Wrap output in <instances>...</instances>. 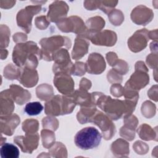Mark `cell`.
<instances>
[{
	"label": "cell",
	"mask_w": 158,
	"mask_h": 158,
	"mask_svg": "<svg viewBox=\"0 0 158 158\" xmlns=\"http://www.w3.org/2000/svg\"><path fill=\"white\" fill-rule=\"evenodd\" d=\"M43 127L44 129H48L52 131H56L59 127V121L54 116L49 115L44 117L42 120Z\"/></svg>",
	"instance_id": "37"
},
{
	"label": "cell",
	"mask_w": 158,
	"mask_h": 158,
	"mask_svg": "<svg viewBox=\"0 0 158 158\" xmlns=\"http://www.w3.org/2000/svg\"><path fill=\"white\" fill-rule=\"evenodd\" d=\"M112 69H114L120 75H125L128 72L129 66L125 61L118 59L116 63L114 65Z\"/></svg>",
	"instance_id": "40"
},
{
	"label": "cell",
	"mask_w": 158,
	"mask_h": 158,
	"mask_svg": "<svg viewBox=\"0 0 158 158\" xmlns=\"http://www.w3.org/2000/svg\"><path fill=\"white\" fill-rule=\"evenodd\" d=\"M41 5L28 6L25 9L20 10L16 17L17 25L25 32L29 33L31 28V21L33 16L41 10Z\"/></svg>",
	"instance_id": "10"
},
{
	"label": "cell",
	"mask_w": 158,
	"mask_h": 158,
	"mask_svg": "<svg viewBox=\"0 0 158 158\" xmlns=\"http://www.w3.org/2000/svg\"><path fill=\"white\" fill-rule=\"evenodd\" d=\"M43 59L46 61L52 60L54 54L62 48L67 49L71 48L72 42L67 36L55 35L48 38H42L40 41Z\"/></svg>",
	"instance_id": "4"
},
{
	"label": "cell",
	"mask_w": 158,
	"mask_h": 158,
	"mask_svg": "<svg viewBox=\"0 0 158 158\" xmlns=\"http://www.w3.org/2000/svg\"><path fill=\"white\" fill-rule=\"evenodd\" d=\"M9 90L13 100L19 105H23L31 99L30 93L19 85H11Z\"/></svg>",
	"instance_id": "23"
},
{
	"label": "cell",
	"mask_w": 158,
	"mask_h": 158,
	"mask_svg": "<svg viewBox=\"0 0 158 158\" xmlns=\"http://www.w3.org/2000/svg\"><path fill=\"white\" fill-rule=\"evenodd\" d=\"M138 120L132 114L124 116V125L120 130V135L125 139L131 141L135 139V131Z\"/></svg>",
	"instance_id": "18"
},
{
	"label": "cell",
	"mask_w": 158,
	"mask_h": 158,
	"mask_svg": "<svg viewBox=\"0 0 158 158\" xmlns=\"http://www.w3.org/2000/svg\"><path fill=\"white\" fill-rule=\"evenodd\" d=\"M110 93L115 97H121L123 96V87L120 83H114L110 89Z\"/></svg>",
	"instance_id": "45"
},
{
	"label": "cell",
	"mask_w": 158,
	"mask_h": 158,
	"mask_svg": "<svg viewBox=\"0 0 158 158\" xmlns=\"http://www.w3.org/2000/svg\"><path fill=\"white\" fill-rule=\"evenodd\" d=\"M148 72V69L143 61L136 62L135 64V72L132 73L125 85L139 91V89L145 87L149 81V77Z\"/></svg>",
	"instance_id": "6"
},
{
	"label": "cell",
	"mask_w": 158,
	"mask_h": 158,
	"mask_svg": "<svg viewBox=\"0 0 158 158\" xmlns=\"http://www.w3.org/2000/svg\"><path fill=\"white\" fill-rule=\"evenodd\" d=\"M10 31L6 25H1L0 27V46L1 48H5L8 46L10 41Z\"/></svg>",
	"instance_id": "34"
},
{
	"label": "cell",
	"mask_w": 158,
	"mask_h": 158,
	"mask_svg": "<svg viewBox=\"0 0 158 158\" xmlns=\"http://www.w3.org/2000/svg\"><path fill=\"white\" fill-rule=\"evenodd\" d=\"M110 149L115 157H127L129 156V143L123 139L119 138L113 142Z\"/></svg>",
	"instance_id": "25"
},
{
	"label": "cell",
	"mask_w": 158,
	"mask_h": 158,
	"mask_svg": "<svg viewBox=\"0 0 158 158\" xmlns=\"http://www.w3.org/2000/svg\"><path fill=\"white\" fill-rule=\"evenodd\" d=\"M53 83L58 91L64 95H71L75 91L74 81L68 73L64 72L55 73Z\"/></svg>",
	"instance_id": "12"
},
{
	"label": "cell",
	"mask_w": 158,
	"mask_h": 158,
	"mask_svg": "<svg viewBox=\"0 0 158 158\" xmlns=\"http://www.w3.org/2000/svg\"><path fill=\"white\" fill-rule=\"evenodd\" d=\"M97 111L96 106L93 107H81L80 110L77 114V120L81 123L84 124L90 122L91 118Z\"/></svg>",
	"instance_id": "27"
},
{
	"label": "cell",
	"mask_w": 158,
	"mask_h": 158,
	"mask_svg": "<svg viewBox=\"0 0 158 158\" xmlns=\"http://www.w3.org/2000/svg\"><path fill=\"white\" fill-rule=\"evenodd\" d=\"M106 59L107 60V62L112 67L114 66V65L116 63V62L118 59V57H117V54L114 52H107L106 54Z\"/></svg>",
	"instance_id": "48"
},
{
	"label": "cell",
	"mask_w": 158,
	"mask_h": 158,
	"mask_svg": "<svg viewBox=\"0 0 158 158\" xmlns=\"http://www.w3.org/2000/svg\"><path fill=\"white\" fill-rule=\"evenodd\" d=\"M108 18L112 24L115 26H119L124 20L123 12L119 9H114L109 14Z\"/></svg>",
	"instance_id": "36"
},
{
	"label": "cell",
	"mask_w": 158,
	"mask_h": 158,
	"mask_svg": "<svg viewBox=\"0 0 158 158\" xmlns=\"http://www.w3.org/2000/svg\"><path fill=\"white\" fill-rule=\"evenodd\" d=\"M43 106L40 102H31L26 104L24 111L29 115H36L41 112Z\"/></svg>",
	"instance_id": "35"
},
{
	"label": "cell",
	"mask_w": 158,
	"mask_h": 158,
	"mask_svg": "<svg viewBox=\"0 0 158 158\" xmlns=\"http://www.w3.org/2000/svg\"><path fill=\"white\" fill-rule=\"evenodd\" d=\"M72 94L53 96L45 104V114L51 116L71 114L77 105Z\"/></svg>",
	"instance_id": "2"
},
{
	"label": "cell",
	"mask_w": 158,
	"mask_h": 158,
	"mask_svg": "<svg viewBox=\"0 0 158 158\" xmlns=\"http://www.w3.org/2000/svg\"><path fill=\"white\" fill-rule=\"evenodd\" d=\"M91 87V82L90 80H88L86 78H83L80 83V89H83L88 91Z\"/></svg>",
	"instance_id": "50"
},
{
	"label": "cell",
	"mask_w": 158,
	"mask_h": 158,
	"mask_svg": "<svg viewBox=\"0 0 158 158\" xmlns=\"http://www.w3.org/2000/svg\"><path fill=\"white\" fill-rule=\"evenodd\" d=\"M147 65L152 69H157V53H151L146 57Z\"/></svg>",
	"instance_id": "46"
},
{
	"label": "cell",
	"mask_w": 158,
	"mask_h": 158,
	"mask_svg": "<svg viewBox=\"0 0 158 158\" xmlns=\"http://www.w3.org/2000/svg\"><path fill=\"white\" fill-rule=\"evenodd\" d=\"M149 31L146 28L137 30L128 40V46L131 51L138 52L146 48L149 40Z\"/></svg>",
	"instance_id": "13"
},
{
	"label": "cell",
	"mask_w": 158,
	"mask_h": 158,
	"mask_svg": "<svg viewBox=\"0 0 158 158\" xmlns=\"http://www.w3.org/2000/svg\"><path fill=\"white\" fill-rule=\"evenodd\" d=\"M18 80L25 87H33L38 81V72L35 69L27 67L21 68V72Z\"/></svg>",
	"instance_id": "22"
},
{
	"label": "cell",
	"mask_w": 158,
	"mask_h": 158,
	"mask_svg": "<svg viewBox=\"0 0 158 158\" xmlns=\"http://www.w3.org/2000/svg\"><path fill=\"white\" fill-rule=\"evenodd\" d=\"M36 96L42 101H49L54 96L53 88L51 85L43 83L39 85L36 89Z\"/></svg>",
	"instance_id": "28"
},
{
	"label": "cell",
	"mask_w": 158,
	"mask_h": 158,
	"mask_svg": "<svg viewBox=\"0 0 158 158\" xmlns=\"http://www.w3.org/2000/svg\"><path fill=\"white\" fill-rule=\"evenodd\" d=\"M139 136L141 139L145 141L155 140L157 141V129L152 128L149 125L146 123L141 125L137 130Z\"/></svg>",
	"instance_id": "26"
},
{
	"label": "cell",
	"mask_w": 158,
	"mask_h": 158,
	"mask_svg": "<svg viewBox=\"0 0 158 158\" xmlns=\"http://www.w3.org/2000/svg\"><path fill=\"white\" fill-rule=\"evenodd\" d=\"M89 46V40L81 35H77L75 40L74 46L72 51V57L77 60L88 53Z\"/></svg>",
	"instance_id": "20"
},
{
	"label": "cell",
	"mask_w": 158,
	"mask_h": 158,
	"mask_svg": "<svg viewBox=\"0 0 158 158\" xmlns=\"http://www.w3.org/2000/svg\"><path fill=\"white\" fill-rule=\"evenodd\" d=\"M15 108L9 89L1 91L0 94V114L1 116L9 115L12 114Z\"/></svg>",
	"instance_id": "21"
},
{
	"label": "cell",
	"mask_w": 158,
	"mask_h": 158,
	"mask_svg": "<svg viewBox=\"0 0 158 158\" xmlns=\"http://www.w3.org/2000/svg\"><path fill=\"white\" fill-rule=\"evenodd\" d=\"M0 154L2 158H18L19 150L15 145L6 143L1 145Z\"/></svg>",
	"instance_id": "29"
},
{
	"label": "cell",
	"mask_w": 158,
	"mask_h": 158,
	"mask_svg": "<svg viewBox=\"0 0 158 158\" xmlns=\"http://www.w3.org/2000/svg\"><path fill=\"white\" fill-rule=\"evenodd\" d=\"M101 138V134L96 128L93 127H88L77 132L75 136L74 141L78 148L88 150L98 146Z\"/></svg>",
	"instance_id": "5"
},
{
	"label": "cell",
	"mask_w": 158,
	"mask_h": 158,
	"mask_svg": "<svg viewBox=\"0 0 158 158\" xmlns=\"http://www.w3.org/2000/svg\"><path fill=\"white\" fill-rule=\"evenodd\" d=\"M85 64L82 62H77L74 64V69L73 74L76 76H82L86 73Z\"/></svg>",
	"instance_id": "44"
},
{
	"label": "cell",
	"mask_w": 158,
	"mask_h": 158,
	"mask_svg": "<svg viewBox=\"0 0 158 158\" xmlns=\"http://www.w3.org/2000/svg\"><path fill=\"white\" fill-rule=\"evenodd\" d=\"M85 25L87 30L86 34L83 36L88 39L90 35L101 31L105 26V20L100 16H95L88 19L86 22Z\"/></svg>",
	"instance_id": "24"
},
{
	"label": "cell",
	"mask_w": 158,
	"mask_h": 158,
	"mask_svg": "<svg viewBox=\"0 0 158 158\" xmlns=\"http://www.w3.org/2000/svg\"><path fill=\"white\" fill-rule=\"evenodd\" d=\"M99 1H84L85 7L89 10H93L98 9Z\"/></svg>",
	"instance_id": "47"
},
{
	"label": "cell",
	"mask_w": 158,
	"mask_h": 158,
	"mask_svg": "<svg viewBox=\"0 0 158 158\" xmlns=\"http://www.w3.org/2000/svg\"><path fill=\"white\" fill-rule=\"evenodd\" d=\"M40 136L38 133H25V136H16L14 138V142L17 144L22 151L25 153L31 154L38 146Z\"/></svg>",
	"instance_id": "11"
},
{
	"label": "cell",
	"mask_w": 158,
	"mask_h": 158,
	"mask_svg": "<svg viewBox=\"0 0 158 158\" xmlns=\"http://www.w3.org/2000/svg\"><path fill=\"white\" fill-rule=\"evenodd\" d=\"M22 127L25 133H35L38 130L39 122L36 119H27L23 122Z\"/></svg>",
	"instance_id": "33"
},
{
	"label": "cell",
	"mask_w": 158,
	"mask_h": 158,
	"mask_svg": "<svg viewBox=\"0 0 158 158\" xmlns=\"http://www.w3.org/2000/svg\"><path fill=\"white\" fill-rule=\"evenodd\" d=\"M117 1H99L98 9L104 13L109 14L117 4Z\"/></svg>",
	"instance_id": "39"
},
{
	"label": "cell",
	"mask_w": 158,
	"mask_h": 158,
	"mask_svg": "<svg viewBox=\"0 0 158 158\" xmlns=\"http://www.w3.org/2000/svg\"><path fill=\"white\" fill-rule=\"evenodd\" d=\"M41 59V49L33 41L17 43L14 48L12 60L19 67L36 69Z\"/></svg>",
	"instance_id": "1"
},
{
	"label": "cell",
	"mask_w": 158,
	"mask_h": 158,
	"mask_svg": "<svg viewBox=\"0 0 158 158\" xmlns=\"http://www.w3.org/2000/svg\"><path fill=\"white\" fill-rule=\"evenodd\" d=\"M35 24L38 29L43 30L48 28V27L50 24V22L47 19L46 16L40 15L35 18Z\"/></svg>",
	"instance_id": "42"
},
{
	"label": "cell",
	"mask_w": 158,
	"mask_h": 158,
	"mask_svg": "<svg viewBox=\"0 0 158 158\" xmlns=\"http://www.w3.org/2000/svg\"><path fill=\"white\" fill-rule=\"evenodd\" d=\"M41 137L43 147L46 149L50 148L56 141V136L53 131L48 129H43L41 131Z\"/></svg>",
	"instance_id": "31"
},
{
	"label": "cell",
	"mask_w": 158,
	"mask_h": 158,
	"mask_svg": "<svg viewBox=\"0 0 158 158\" xmlns=\"http://www.w3.org/2000/svg\"><path fill=\"white\" fill-rule=\"evenodd\" d=\"M20 122V117L16 114L0 117V129L1 133L12 136Z\"/></svg>",
	"instance_id": "19"
},
{
	"label": "cell",
	"mask_w": 158,
	"mask_h": 158,
	"mask_svg": "<svg viewBox=\"0 0 158 158\" xmlns=\"http://www.w3.org/2000/svg\"><path fill=\"white\" fill-rule=\"evenodd\" d=\"M96 106L102 110L112 120H117L123 115H127V107L124 101L112 99L110 96L103 93H101L98 98Z\"/></svg>",
	"instance_id": "3"
},
{
	"label": "cell",
	"mask_w": 158,
	"mask_h": 158,
	"mask_svg": "<svg viewBox=\"0 0 158 158\" xmlns=\"http://www.w3.org/2000/svg\"><path fill=\"white\" fill-rule=\"evenodd\" d=\"M148 35H149V39L155 40L156 41H157V29H156L155 30L149 31Z\"/></svg>",
	"instance_id": "52"
},
{
	"label": "cell",
	"mask_w": 158,
	"mask_h": 158,
	"mask_svg": "<svg viewBox=\"0 0 158 158\" xmlns=\"http://www.w3.org/2000/svg\"><path fill=\"white\" fill-rule=\"evenodd\" d=\"M21 72V67L12 64H9L4 67V77L8 80H18Z\"/></svg>",
	"instance_id": "30"
},
{
	"label": "cell",
	"mask_w": 158,
	"mask_h": 158,
	"mask_svg": "<svg viewBox=\"0 0 158 158\" xmlns=\"http://www.w3.org/2000/svg\"><path fill=\"white\" fill-rule=\"evenodd\" d=\"M131 19L133 22L139 25H146L154 17L152 10L144 5L135 7L131 12Z\"/></svg>",
	"instance_id": "16"
},
{
	"label": "cell",
	"mask_w": 158,
	"mask_h": 158,
	"mask_svg": "<svg viewBox=\"0 0 158 158\" xmlns=\"http://www.w3.org/2000/svg\"><path fill=\"white\" fill-rule=\"evenodd\" d=\"M15 1H0V7L3 9H9L14 6L15 4Z\"/></svg>",
	"instance_id": "51"
},
{
	"label": "cell",
	"mask_w": 158,
	"mask_h": 158,
	"mask_svg": "<svg viewBox=\"0 0 158 158\" xmlns=\"http://www.w3.org/2000/svg\"><path fill=\"white\" fill-rule=\"evenodd\" d=\"M52 60H54L52 71L54 73L64 72L69 75L73 74L74 64L72 62L66 48H62L56 52L52 56Z\"/></svg>",
	"instance_id": "7"
},
{
	"label": "cell",
	"mask_w": 158,
	"mask_h": 158,
	"mask_svg": "<svg viewBox=\"0 0 158 158\" xmlns=\"http://www.w3.org/2000/svg\"><path fill=\"white\" fill-rule=\"evenodd\" d=\"M88 40L95 45L110 47L115 45L117 42V36L115 32L106 30L90 35Z\"/></svg>",
	"instance_id": "15"
},
{
	"label": "cell",
	"mask_w": 158,
	"mask_h": 158,
	"mask_svg": "<svg viewBox=\"0 0 158 158\" xmlns=\"http://www.w3.org/2000/svg\"><path fill=\"white\" fill-rule=\"evenodd\" d=\"M13 40L16 43H25V41H26L27 40V36L23 33L18 32L13 35Z\"/></svg>",
	"instance_id": "49"
},
{
	"label": "cell",
	"mask_w": 158,
	"mask_h": 158,
	"mask_svg": "<svg viewBox=\"0 0 158 158\" xmlns=\"http://www.w3.org/2000/svg\"><path fill=\"white\" fill-rule=\"evenodd\" d=\"M133 148L135 152L141 155L146 154L149 151L148 145L141 141H136L133 145Z\"/></svg>",
	"instance_id": "41"
},
{
	"label": "cell",
	"mask_w": 158,
	"mask_h": 158,
	"mask_svg": "<svg viewBox=\"0 0 158 158\" xmlns=\"http://www.w3.org/2000/svg\"><path fill=\"white\" fill-rule=\"evenodd\" d=\"M7 54H8V51L6 49L1 48V59L2 60L6 59L7 56Z\"/></svg>",
	"instance_id": "53"
},
{
	"label": "cell",
	"mask_w": 158,
	"mask_h": 158,
	"mask_svg": "<svg viewBox=\"0 0 158 158\" xmlns=\"http://www.w3.org/2000/svg\"><path fill=\"white\" fill-rule=\"evenodd\" d=\"M69 9V7L65 2L55 1L49 5L46 18L49 22L57 23L60 20L65 18Z\"/></svg>",
	"instance_id": "14"
},
{
	"label": "cell",
	"mask_w": 158,
	"mask_h": 158,
	"mask_svg": "<svg viewBox=\"0 0 158 158\" xmlns=\"http://www.w3.org/2000/svg\"><path fill=\"white\" fill-rule=\"evenodd\" d=\"M86 70L90 74L99 75L102 73L106 67V62L101 54L97 52L91 53L85 63Z\"/></svg>",
	"instance_id": "17"
},
{
	"label": "cell",
	"mask_w": 158,
	"mask_h": 158,
	"mask_svg": "<svg viewBox=\"0 0 158 158\" xmlns=\"http://www.w3.org/2000/svg\"><path fill=\"white\" fill-rule=\"evenodd\" d=\"M90 122L94 123L101 130L106 140L110 139L115 135L116 129L112 120L102 112L98 110L91 118Z\"/></svg>",
	"instance_id": "8"
},
{
	"label": "cell",
	"mask_w": 158,
	"mask_h": 158,
	"mask_svg": "<svg viewBox=\"0 0 158 158\" xmlns=\"http://www.w3.org/2000/svg\"><path fill=\"white\" fill-rule=\"evenodd\" d=\"M141 112L145 117L150 118L156 114V106L149 101H146L141 106Z\"/></svg>",
	"instance_id": "38"
},
{
	"label": "cell",
	"mask_w": 158,
	"mask_h": 158,
	"mask_svg": "<svg viewBox=\"0 0 158 158\" xmlns=\"http://www.w3.org/2000/svg\"><path fill=\"white\" fill-rule=\"evenodd\" d=\"M57 26L62 32H72L77 35H84L86 33V27L83 20L78 16H70L58 22Z\"/></svg>",
	"instance_id": "9"
},
{
	"label": "cell",
	"mask_w": 158,
	"mask_h": 158,
	"mask_svg": "<svg viewBox=\"0 0 158 158\" xmlns=\"http://www.w3.org/2000/svg\"><path fill=\"white\" fill-rule=\"evenodd\" d=\"M49 153L54 157H67V151L65 146L60 142L55 143L49 150Z\"/></svg>",
	"instance_id": "32"
},
{
	"label": "cell",
	"mask_w": 158,
	"mask_h": 158,
	"mask_svg": "<svg viewBox=\"0 0 158 158\" xmlns=\"http://www.w3.org/2000/svg\"><path fill=\"white\" fill-rule=\"evenodd\" d=\"M107 78L108 81L111 83H120L122 81V75L115 72L114 69H111L108 72Z\"/></svg>",
	"instance_id": "43"
}]
</instances>
